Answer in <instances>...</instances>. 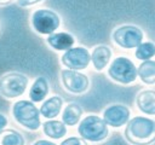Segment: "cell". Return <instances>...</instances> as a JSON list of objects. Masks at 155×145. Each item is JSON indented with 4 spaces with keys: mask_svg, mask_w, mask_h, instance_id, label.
I'll use <instances>...</instances> for the list:
<instances>
[{
    "mask_svg": "<svg viewBox=\"0 0 155 145\" xmlns=\"http://www.w3.org/2000/svg\"><path fill=\"white\" fill-rule=\"evenodd\" d=\"M125 138L132 145H150L155 141V121L136 116L126 123Z\"/></svg>",
    "mask_w": 155,
    "mask_h": 145,
    "instance_id": "cell-1",
    "label": "cell"
},
{
    "mask_svg": "<svg viewBox=\"0 0 155 145\" xmlns=\"http://www.w3.org/2000/svg\"><path fill=\"white\" fill-rule=\"evenodd\" d=\"M40 109L36 108L34 102L22 99L12 105V116L15 121L29 130H36L40 128Z\"/></svg>",
    "mask_w": 155,
    "mask_h": 145,
    "instance_id": "cell-2",
    "label": "cell"
},
{
    "mask_svg": "<svg viewBox=\"0 0 155 145\" xmlns=\"http://www.w3.org/2000/svg\"><path fill=\"white\" fill-rule=\"evenodd\" d=\"M78 132L81 138L92 143L102 141L109 134L108 124L97 115H88L84 117V120H81L79 123Z\"/></svg>",
    "mask_w": 155,
    "mask_h": 145,
    "instance_id": "cell-3",
    "label": "cell"
},
{
    "mask_svg": "<svg viewBox=\"0 0 155 145\" xmlns=\"http://www.w3.org/2000/svg\"><path fill=\"white\" fill-rule=\"evenodd\" d=\"M28 77L18 71H10L0 76V95L6 99L21 97L28 87Z\"/></svg>",
    "mask_w": 155,
    "mask_h": 145,
    "instance_id": "cell-4",
    "label": "cell"
},
{
    "mask_svg": "<svg viewBox=\"0 0 155 145\" xmlns=\"http://www.w3.org/2000/svg\"><path fill=\"white\" fill-rule=\"evenodd\" d=\"M108 76L122 85H128L136 81L138 72L134 63L127 57H116L108 68Z\"/></svg>",
    "mask_w": 155,
    "mask_h": 145,
    "instance_id": "cell-5",
    "label": "cell"
},
{
    "mask_svg": "<svg viewBox=\"0 0 155 145\" xmlns=\"http://www.w3.org/2000/svg\"><path fill=\"white\" fill-rule=\"evenodd\" d=\"M30 23L36 33L42 35H51L59 28L61 18L54 11L50 8H39L33 12Z\"/></svg>",
    "mask_w": 155,
    "mask_h": 145,
    "instance_id": "cell-6",
    "label": "cell"
},
{
    "mask_svg": "<svg viewBox=\"0 0 155 145\" xmlns=\"http://www.w3.org/2000/svg\"><path fill=\"white\" fill-rule=\"evenodd\" d=\"M113 40L114 42L125 50H131L134 47H138L143 42L144 34L142 29H139L136 25L125 24L121 27H117L113 31Z\"/></svg>",
    "mask_w": 155,
    "mask_h": 145,
    "instance_id": "cell-7",
    "label": "cell"
},
{
    "mask_svg": "<svg viewBox=\"0 0 155 145\" xmlns=\"http://www.w3.org/2000/svg\"><path fill=\"white\" fill-rule=\"evenodd\" d=\"M62 64L67 69L71 70H84L90 65L91 62V53L87 48L82 46L71 47L67 50L61 57Z\"/></svg>",
    "mask_w": 155,
    "mask_h": 145,
    "instance_id": "cell-8",
    "label": "cell"
},
{
    "mask_svg": "<svg viewBox=\"0 0 155 145\" xmlns=\"http://www.w3.org/2000/svg\"><path fill=\"white\" fill-rule=\"evenodd\" d=\"M61 81L63 87L74 94H82L90 87L88 77L82 72H78V70L63 69L61 71Z\"/></svg>",
    "mask_w": 155,
    "mask_h": 145,
    "instance_id": "cell-9",
    "label": "cell"
},
{
    "mask_svg": "<svg viewBox=\"0 0 155 145\" xmlns=\"http://www.w3.org/2000/svg\"><path fill=\"white\" fill-rule=\"evenodd\" d=\"M131 111L124 104H113L103 111V120L113 128H119L130 121Z\"/></svg>",
    "mask_w": 155,
    "mask_h": 145,
    "instance_id": "cell-10",
    "label": "cell"
},
{
    "mask_svg": "<svg viewBox=\"0 0 155 145\" xmlns=\"http://www.w3.org/2000/svg\"><path fill=\"white\" fill-rule=\"evenodd\" d=\"M46 42L51 48L56 51H67L73 47V45L75 44V39L71 34L67 31H58L48 35Z\"/></svg>",
    "mask_w": 155,
    "mask_h": 145,
    "instance_id": "cell-11",
    "label": "cell"
},
{
    "mask_svg": "<svg viewBox=\"0 0 155 145\" xmlns=\"http://www.w3.org/2000/svg\"><path fill=\"white\" fill-rule=\"evenodd\" d=\"M137 108L150 116L155 115V89H142L136 97Z\"/></svg>",
    "mask_w": 155,
    "mask_h": 145,
    "instance_id": "cell-12",
    "label": "cell"
},
{
    "mask_svg": "<svg viewBox=\"0 0 155 145\" xmlns=\"http://www.w3.org/2000/svg\"><path fill=\"white\" fill-rule=\"evenodd\" d=\"M111 58V50L105 45L96 46L91 53V62L93 68L98 71H102L110 62Z\"/></svg>",
    "mask_w": 155,
    "mask_h": 145,
    "instance_id": "cell-13",
    "label": "cell"
},
{
    "mask_svg": "<svg viewBox=\"0 0 155 145\" xmlns=\"http://www.w3.org/2000/svg\"><path fill=\"white\" fill-rule=\"evenodd\" d=\"M62 106H63V99L59 95H52L41 104L40 114L42 117L47 120H52L59 115V112L62 111Z\"/></svg>",
    "mask_w": 155,
    "mask_h": 145,
    "instance_id": "cell-14",
    "label": "cell"
},
{
    "mask_svg": "<svg viewBox=\"0 0 155 145\" xmlns=\"http://www.w3.org/2000/svg\"><path fill=\"white\" fill-rule=\"evenodd\" d=\"M50 91V86L47 80L44 76H39L35 79V81L33 82L30 89H29V98L31 102L38 103V102H42Z\"/></svg>",
    "mask_w": 155,
    "mask_h": 145,
    "instance_id": "cell-15",
    "label": "cell"
},
{
    "mask_svg": "<svg viewBox=\"0 0 155 145\" xmlns=\"http://www.w3.org/2000/svg\"><path fill=\"white\" fill-rule=\"evenodd\" d=\"M42 132L46 137L51 139H62L67 134V124L63 121L50 120L44 122Z\"/></svg>",
    "mask_w": 155,
    "mask_h": 145,
    "instance_id": "cell-16",
    "label": "cell"
},
{
    "mask_svg": "<svg viewBox=\"0 0 155 145\" xmlns=\"http://www.w3.org/2000/svg\"><path fill=\"white\" fill-rule=\"evenodd\" d=\"M82 112H84V110L78 103H69L62 112V121L67 126L73 127L80 122Z\"/></svg>",
    "mask_w": 155,
    "mask_h": 145,
    "instance_id": "cell-17",
    "label": "cell"
},
{
    "mask_svg": "<svg viewBox=\"0 0 155 145\" xmlns=\"http://www.w3.org/2000/svg\"><path fill=\"white\" fill-rule=\"evenodd\" d=\"M138 76L142 82L145 85H154L155 83V60H144L139 64L137 69Z\"/></svg>",
    "mask_w": 155,
    "mask_h": 145,
    "instance_id": "cell-18",
    "label": "cell"
},
{
    "mask_svg": "<svg viewBox=\"0 0 155 145\" xmlns=\"http://www.w3.org/2000/svg\"><path fill=\"white\" fill-rule=\"evenodd\" d=\"M0 145H25V139L18 130L7 128L0 132Z\"/></svg>",
    "mask_w": 155,
    "mask_h": 145,
    "instance_id": "cell-19",
    "label": "cell"
},
{
    "mask_svg": "<svg viewBox=\"0 0 155 145\" xmlns=\"http://www.w3.org/2000/svg\"><path fill=\"white\" fill-rule=\"evenodd\" d=\"M134 56L137 59L139 60H149L155 56V44L147 41V42H142L138 47H136V52Z\"/></svg>",
    "mask_w": 155,
    "mask_h": 145,
    "instance_id": "cell-20",
    "label": "cell"
},
{
    "mask_svg": "<svg viewBox=\"0 0 155 145\" xmlns=\"http://www.w3.org/2000/svg\"><path fill=\"white\" fill-rule=\"evenodd\" d=\"M61 145H88L84 138H79V137H69L67 139H64Z\"/></svg>",
    "mask_w": 155,
    "mask_h": 145,
    "instance_id": "cell-21",
    "label": "cell"
},
{
    "mask_svg": "<svg viewBox=\"0 0 155 145\" xmlns=\"http://www.w3.org/2000/svg\"><path fill=\"white\" fill-rule=\"evenodd\" d=\"M16 1H17V5L21 7H29V6H33L35 4L41 2L42 0H16Z\"/></svg>",
    "mask_w": 155,
    "mask_h": 145,
    "instance_id": "cell-22",
    "label": "cell"
},
{
    "mask_svg": "<svg viewBox=\"0 0 155 145\" xmlns=\"http://www.w3.org/2000/svg\"><path fill=\"white\" fill-rule=\"evenodd\" d=\"M7 123H8L7 117H6L4 114L0 112V132H1L2 129H5V127L7 126Z\"/></svg>",
    "mask_w": 155,
    "mask_h": 145,
    "instance_id": "cell-23",
    "label": "cell"
},
{
    "mask_svg": "<svg viewBox=\"0 0 155 145\" xmlns=\"http://www.w3.org/2000/svg\"><path fill=\"white\" fill-rule=\"evenodd\" d=\"M33 145H57V144H54V143H52V141H48V140H42V139H40V140H36Z\"/></svg>",
    "mask_w": 155,
    "mask_h": 145,
    "instance_id": "cell-24",
    "label": "cell"
},
{
    "mask_svg": "<svg viewBox=\"0 0 155 145\" xmlns=\"http://www.w3.org/2000/svg\"><path fill=\"white\" fill-rule=\"evenodd\" d=\"M13 0H0V6H6V5H10Z\"/></svg>",
    "mask_w": 155,
    "mask_h": 145,
    "instance_id": "cell-25",
    "label": "cell"
}]
</instances>
